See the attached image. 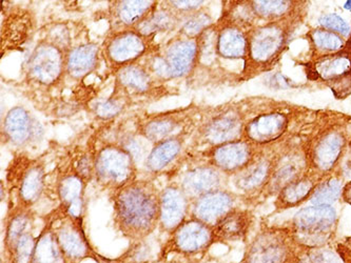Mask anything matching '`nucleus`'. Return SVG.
I'll use <instances>...</instances> for the list:
<instances>
[{"instance_id":"473e14b6","label":"nucleus","mask_w":351,"mask_h":263,"mask_svg":"<svg viewBox=\"0 0 351 263\" xmlns=\"http://www.w3.org/2000/svg\"><path fill=\"white\" fill-rule=\"evenodd\" d=\"M64 255L54 231L48 227L36 240L31 263H62Z\"/></svg>"},{"instance_id":"ddd939ff","label":"nucleus","mask_w":351,"mask_h":263,"mask_svg":"<svg viewBox=\"0 0 351 263\" xmlns=\"http://www.w3.org/2000/svg\"><path fill=\"white\" fill-rule=\"evenodd\" d=\"M195 125L153 145L143 166L146 172L151 175H158L170 170L190 147Z\"/></svg>"},{"instance_id":"6e6552de","label":"nucleus","mask_w":351,"mask_h":263,"mask_svg":"<svg viewBox=\"0 0 351 263\" xmlns=\"http://www.w3.org/2000/svg\"><path fill=\"white\" fill-rule=\"evenodd\" d=\"M113 77L114 84L112 95L125 98L132 102L133 105L145 100L156 101L164 94L168 93L165 84L153 77L142 62L119 68L113 73Z\"/></svg>"},{"instance_id":"f704fd0d","label":"nucleus","mask_w":351,"mask_h":263,"mask_svg":"<svg viewBox=\"0 0 351 263\" xmlns=\"http://www.w3.org/2000/svg\"><path fill=\"white\" fill-rule=\"evenodd\" d=\"M133 103L119 96L110 95L107 98H98L89 103L92 115L101 121H111L123 115Z\"/></svg>"},{"instance_id":"cd10ccee","label":"nucleus","mask_w":351,"mask_h":263,"mask_svg":"<svg viewBox=\"0 0 351 263\" xmlns=\"http://www.w3.org/2000/svg\"><path fill=\"white\" fill-rule=\"evenodd\" d=\"M272 170L274 168L267 159H254L244 170L235 175V186L247 193L256 191L258 188L268 184Z\"/></svg>"},{"instance_id":"72a5a7b5","label":"nucleus","mask_w":351,"mask_h":263,"mask_svg":"<svg viewBox=\"0 0 351 263\" xmlns=\"http://www.w3.org/2000/svg\"><path fill=\"white\" fill-rule=\"evenodd\" d=\"M315 73L317 77L323 78L328 82L342 77L351 73L350 55L337 53L322 57L315 62Z\"/></svg>"},{"instance_id":"a878e982","label":"nucleus","mask_w":351,"mask_h":263,"mask_svg":"<svg viewBox=\"0 0 351 263\" xmlns=\"http://www.w3.org/2000/svg\"><path fill=\"white\" fill-rule=\"evenodd\" d=\"M344 145L345 138L340 132H328L323 135L313 149V162L315 168L324 173L330 171L339 162Z\"/></svg>"},{"instance_id":"f03ea898","label":"nucleus","mask_w":351,"mask_h":263,"mask_svg":"<svg viewBox=\"0 0 351 263\" xmlns=\"http://www.w3.org/2000/svg\"><path fill=\"white\" fill-rule=\"evenodd\" d=\"M142 64L162 84L189 78L199 66V40L174 35L144 58Z\"/></svg>"},{"instance_id":"0eeeda50","label":"nucleus","mask_w":351,"mask_h":263,"mask_svg":"<svg viewBox=\"0 0 351 263\" xmlns=\"http://www.w3.org/2000/svg\"><path fill=\"white\" fill-rule=\"evenodd\" d=\"M337 212L331 205H313L298 212L292 229L293 239L311 249L323 247L333 234Z\"/></svg>"},{"instance_id":"6ab92c4d","label":"nucleus","mask_w":351,"mask_h":263,"mask_svg":"<svg viewBox=\"0 0 351 263\" xmlns=\"http://www.w3.org/2000/svg\"><path fill=\"white\" fill-rule=\"evenodd\" d=\"M101 58V46L92 41L73 45L66 53V77L82 82L98 68Z\"/></svg>"},{"instance_id":"c03bdc74","label":"nucleus","mask_w":351,"mask_h":263,"mask_svg":"<svg viewBox=\"0 0 351 263\" xmlns=\"http://www.w3.org/2000/svg\"><path fill=\"white\" fill-rule=\"evenodd\" d=\"M319 23L325 29L338 32L339 34L343 35V36H347L350 33V27H349L348 23L337 14L325 15L319 19Z\"/></svg>"},{"instance_id":"c9c22d12","label":"nucleus","mask_w":351,"mask_h":263,"mask_svg":"<svg viewBox=\"0 0 351 263\" xmlns=\"http://www.w3.org/2000/svg\"><path fill=\"white\" fill-rule=\"evenodd\" d=\"M213 17L208 13L207 9L195 12L189 16L184 17L176 35L182 38L197 39L210 27H213Z\"/></svg>"},{"instance_id":"8fccbe9b","label":"nucleus","mask_w":351,"mask_h":263,"mask_svg":"<svg viewBox=\"0 0 351 263\" xmlns=\"http://www.w3.org/2000/svg\"><path fill=\"white\" fill-rule=\"evenodd\" d=\"M345 9H347V10L351 9V1H347V3H345Z\"/></svg>"},{"instance_id":"423d86ee","label":"nucleus","mask_w":351,"mask_h":263,"mask_svg":"<svg viewBox=\"0 0 351 263\" xmlns=\"http://www.w3.org/2000/svg\"><path fill=\"white\" fill-rule=\"evenodd\" d=\"M66 51L39 39L25 62L27 82L40 88H52L66 77Z\"/></svg>"},{"instance_id":"39448f33","label":"nucleus","mask_w":351,"mask_h":263,"mask_svg":"<svg viewBox=\"0 0 351 263\" xmlns=\"http://www.w3.org/2000/svg\"><path fill=\"white\" fill-rule=\"evenodd\" d=\"M199 112L201 108L192 103L169 111L142 114L135 117L133 131L154 145L195 125V119L201 114Z\"/></svg>"},{"instance_id":"c756f323","label":"nucleus","mask_w":351,"mask_h":263,"mask_svg":"<svg viewBox=\"0 0 351 263\" xmlns=\"http://www.w3.org/2000/svg\"><path fill=\"white\" fill-rule=\"evenodd\" d=\"M304 160L300 155H290L282 159L272 170L268 181V188L271 193H280L284 188L299 179L303 170Z\"/></svg>"},{"instance_id":"7ed1b4c3","label":"nucleus","mask_w":351,"mask_h":263,"mask_svg":"<svg viewBox=\"0 0 351 263\" xmlns=\"http://www.w3.org/2000/svg\"><path fill=\"white\" fill-rule=\"evenodd\" d=\"M101 46V58L112 74L123 66L142 62L160 49L156 38L145 36L135 29L110 31Z\"/></svg>"},{"instance_id":"9b49d317","label":"nucleus","mask_w":351,"mask_h":263,"mask_svg":"<svg viewBox=\"0 0 351 263\" xmlns=\"http://www.w3.org/2000/svg\"><path fill=\"white\" fill-rule=\"evenodd\" d=\"M36 21L30 10L23 7L5 8L1 21V56L21 51L33 38Z\"/></svg>"},{"instance_id":"a19ab883","label":"nucleus","mask_w":351,"mask_h":263,"mask_svg":"<svg viewBox=\"0 0 351 263\" xmlns=\"http://www.w3.org/2000/svg\"><path fill=\"white\" fill-rule=\"evenodd\" d=\"M254 14L263 18L274 19L282 17L287 13L291 3L290 1H278V0H264V1H252L251 3Z\"/></svg>"},{"instance_id":"393cba45","label":"nucleus","mask_w":351,"mask_h":263,"mask_svg":"<svg viewBox=\"0 0 351 263\" xmlns=\"http://www.w3.org/2000/svg\"><path fill=\"white\" fill-rule=\"evenodd\" d=\"M62 252L70 258L78 259L87 255L89 251L85 235L82 233L80 221H74L66 216L56 229H53Z\"/></svg>"},{"instance_id":"9d476101","label":"nucleus","mask_w":351,"mask_h":263,"mask_svg":"<svg viewBox=\"0 0 351 263\" xmlns=\"http://www.w3.org/2000/svg\"><path fill=\"white\" fill-rule=\"evenodd\" d=\"M3 141L12 148H27L41 140L44 129L23 105H15L5 114L1 125Z\"/></svg>"},{"instance_id":"1a4fd4ad","label":"nucleus","mask_w":351,"mask_h":263,"mask_svg":"<svg viewBox=\"0 0 351 263\" xmlns=\"http://www.w3.org/2000/svg\"><path fill=\"white\" fill-rule=\"evenodd\" d=\"M245 125L242 117L235 110L228 109L210 114L202 119L194 129L190 145L213 148L223 143L241 140Z\"/></svg>"},{"instance_id":"e433bc0d","label":"nucleus","mask_w":351,"mask_h":263,"mask_svg":"<svg viewBox=\"0 0 351 263\" xmlns=\"http://www.w3.org/2000/svg\"><path fill=\"white\" fill-rule=\"evenodd\" d=\"M31 223H32V216L27 208L23 207V209L12 214L5 227V245L12 252L19 239L25 234L30 233L29 229H30Z\"/></svg>"},{"instance_id":"a18cd8bd","label":"nucleus","mask_w":351,"mask_h":263,"mask_svg":"<svg viewBox=\"0 0 351 263\" xmlns=\"http://www.w3.org/2000/svg\"><path fill=\"white\" fill-rule=\"evenodd\" d=\"M307 253L313 263H343L342 259L333 251L324 247L311 249Z\"/></svg>"},{"instance_id":"f257e3e1","label":"nucleus","mask_w":351,"mask_h":263,"mask_svg":"<svg viewBox=\"0 0 351 263\" xmlns=\"http://www.w3.org/2000/svg\"><path fill=\"white\" fill-rule=\"evenodd\" d=\"M117 229L123 236L142 240L160 225V191L152 179H136L113 192Z\"/></svg>"},{"instance_id":"49530a36","label":"nucleus","mask_w":351,"mask_h":263,"mask_svg":"<svg viewBox=\"0 0 351 263\" xmlns=\"http://www.w3.org/2000/svg\"><path fill=\"white\" fill-rule=\"evenodd\" d=\"M329 86L332 90L335 97L340 98V99L346 98L351 94V73L342 76V77L331 80L329 82Z\"/></svg>"},{"instance_id":"4c0bfd02","label":"nucleus","mask_w":351,"mask_h":263,"mask_svg":"<svg viewBox=\"0 0 351 263\" xmlns=\"http://www.w3.org/2000/svg\"><path fill=\"white\" fill-rule=\"evenodd\" d=\"M342 184L339 178H329L317 184L311 197L313 205H331L342 195Z\"/></svg>"},{"instance_id":"2f4dec72","label":"nucleus","mask_w":351,"mask_h":263,"mask_svg":"<svg viewBox=\"0 0 351 263\" xmlns=\"http://www.w3.org/2000/svg\"><path fill=\"white\" fill-rule=\"evenodd\" d=\"M88 182L82 179L70 164L68 172L60 175L58 180V195L64 209L75 202L82 201Z\"/></svg>"},{"instance_id":"c85d7f7f","label":"nucleus","mask_w":351,"mask_h":263,"mask_svg":"<svg viewBox=\"0 0 351 263\" xmlns=\"http://www.w3.org/2000/svg\"><path fill=\"white\" fill-rule=\"evenodd\" d=\"M249 225L248 212L233 209L213 227L215 238L223 241L240 240L246 236Z\"/></svg>"},{"instance_id":"58836bf2","label":"nucleus","mask_w":351,"mask_h":263,"mask_svg":"<svg viewBox=\"0 0 351 263\" xmlns=\"http://www.w3.org/2000/svg\"><path fill=\"white\" fill-rule=\"evenodd\" d=\"M315 50L327 55L337 54L344 48V40L337 33L315 30L311 34Z\"/></svg>"},{"instance_id":"7c9ffc66","label":"nucleus","mask_w":351,"mask_h":263,"mask_svg":"<svg viewBox=\"0 0 351 263\" xmlns=\"http://www.w3.org/2000/svg\"><path fill=\"white\" fill-rule=\"evenodd\" d=\"M317 186V179L315 177L303 176L299 178L295 181L288 184L278 193L276 207L278 209L297 207L298 204L311 197Z\"/></svg>"},{"instance_id":"f8f14e48","label":"nucleus","mask_w":351,"mask_h":263,"mask_svg":"<svg viewBox=\"0 0 351 263\" xmlns=\"http://www.w3.org/2000/svg\"><path fill=\"white\" fill-rule=\"evenodd\" d=\"M13 166H9L12 175L16 178L19 197L23 207L30 208L40 197L46 181V166L39 158L31 159L21 156L15 158ZM11 177V176H8Z\"/></svg>"},{"instance_id":"4468645a","label":"nucleus","mask_w":351,"mask_h":263,"mask_svg":"<svg viewBox=\"0 0 351 263\" xmlns=\"http://www.w3.org/2000/svg\"><path fill=\"white\" fill-rule=\"evenodd\" d=\"M291 261V245L287 234L278 229L261 233L250 247L245 263H289Z\"/></svg>"},{"instance_id":"aec40b11","label":"nucleus","mask_w":351,"mask_h":263,"mask_svg":"<svg viewBox=\"0 0 351 263\" xmlns=\"http://www.w3.org/2000/svg\"><path fill=\"white\" fill-rule=\"evenodd\" d=\"M215 240L213 227L195 218L185 221L172 231L171 245L185 254L202 252Z\"/></svg>"},{"instance_id":"dca6fc26","label":"nucleus","mask_w":351,"mask_h":263,"mask_svg":"<svg viewBox=\"0 0 351 263\" xmlns=\"http://www.w3.org/2000/svg\"><path fill=\"white\" fill-rule=\"evenodd\" d=\"M223 174L209 162L188 166L180 175L178 186L190 201L202 196L221 191L223 184Z\"/></svg>"},{"instance_id":"20e7f679","label":"nucleus","mask_w":351,"mask_h":263,"mask_svg":"<svg viewBox=\"0 0 351 263\" xmlns=\"http://www.w3.org/2000/svg\"><path fill=\"white\" fill-rule=\"evenodd\" d=\"M138 164L119 143L107 142L96 149L94 179L98 186L115 192L137 179Z\"/></svg>"},{"instance_id":"4be33fe9","label":"nucleus","mask_w":351,"mask_h":263,"mask_svg":"<svg viewBox=\"0 0 351 263\" xmlns=\"http://www.w3.org/2000/svg\"><path fill=\"white\" fill-rule=\"evenodd\" d=\"M192 202V218L213 227L223 216L232 211L234 196L221 190L202 196Z\"/></svg>"},{"instance_id":"5701e85b","label":"nucleus","mask_w":351,"mask_h":263,"mask_svg":"<svg viewBox=\"0 0 351 263\" xmlns=\"http://www.w3.org/2000/svg\"><path fill=\"white\" fill-rule=\"evenodd\" d=\"M217 55L223 60H240L247 56L248 40L241 27L231 21L217 25Z\"/></svg>"},{"instance_id":"412c9836","label":"nucleus","mask_w":351,"mask_h":263,"mask_svg":"<svg viewBox=\"0 0 351 263\" xmlns=\"http://www.w3.org/2000/svg\"><path fill=\"white\" fill-rule=\"evenodd\" d=\"M189 202L178 182L167 184L160 191V227L167 231H176L186 221Z\"/></svg>"},{"instance_id":"37998d69","label":"nucleus","mask_w":351,"mask_h":263,"mask_svg":"<svg viewBox=\"0 0 351 263\" xmlns=\"http://www.w3.org/2000/svg\"><path fill=\"white\" fill-rule=\"evenodd\" d=\"M165 5L169 8L172 12L180 16V18L189 16L195 12L201 11L205 9L206 1H193V0H166L164 1Z\"/></svg>"},{"instance_id":"a211bd4d","label":"nucleus","mask_w":351,"mask_h":263,"mask_svg":"<svg viewBox=\"0 0 351 263\" xmlns=\"http://www.w3.org/2000/svg\"><path fill=\"white\" fill-rule=\"evenodd\" d=\"M158 1H133L117 0L108 3L107 19L110 31L130 30L136 29L149 14L158 5Z\"/></svg>"},{"instance_id":"2eb2a0df","label":"nucleus","mask_w":351,"mask_h":263,"mask_svg":"<svg viewBox=\"0 0 351 263\" xmlns=\"http://www.w3.org/2000/svg\"><path fill=\"white\" fill-rule=\"evenodd\" d=\"M247 40L249 60L256 64H267L283 50L286 33L282 25L271 23L251 31Z\"/></svg>"},{"instance_id":"3c124183","label":"nucleus","mask_w":351,"mask_h":263,"mask_svg":"<svg viewBox=\"0 0 351 263\" xmlns=\"http://www.w3.org/2000/svg\"><path fill=\"white\" fill-rule=\"evenodd\" d=\"M350 156H349V162H350V164H351V145H350Z\"/></svg>"},{"instance_id":"b1692460","label":"nucleus","mask_w":351,"mask_h":263,"mask_svg":"<svg viewBox=\"0 0 351 263\" xmlns=\"http://www.w3.org/2000/svg\"><path fill=\"white\" fill-rule=\"evenodd\" d=\"M287 123V118L283 114H266L245 125V136L250 142H271L282 136Z\"/></svg>"},{"instance_id":"09e8293b","label":"nucleus","mask_w":351,"mask_h":263,"mask_svg":"<svg viewBox=\"0 0 351 263\" xmlns=\"http://www.w3.org/2000/svg\"><path fill=\"white\" fill-rule=\"evenodd\" d=\"M291 263H313V260H311V257L308 255V253H305V254L302 255V256L298 257V258L294 259Z\"/></svg>"},{"instance_id":"f3484780","label":"nucleus","mask_w":351,"mask_h":263,"mask_svg":"<svg viewBox=\"0 0 351 263\" xmlns=\"http://www.w3.org/2000/svg\"><path fill=\"white\" fill-rule=\"evenodd\" d=\"M204 156L223 174L237 175L254 160V148L249 141L237 140L209 148Z\"/></svg>"},{"instance_id":"ea45409f","label":"nucleus","mask_w":351,"mask_h":263,"mask_svg":"<svg viewBox=\"0 0 351 263\" xmlns=\"http://www.w3.org/2000/svg\"><path fill=\"white\" fill-rule=\"evenodd\" d=\"M117 142L119 143L123 149H125L132 155L137 164L141 162L144 166L147 157H148L151 151L149 150L147 143L151 145L150 142L138 136L134 131H133V133H121Z\"/></svg>"},{"instance_id":"de8ad7c7","label":"nucleus","mask_w":351,"mask_h":263,"mask_svg":"<svg viewBox=\"0 0 351 263\" xmlns=\"http://www.w3.org/2000/svg\"><path fill=\"white\" fill-rule=\"evenodd\" d=\"M342 197L345 202L351 205V181H349L343 188Z\"/></svg>"},{"instance_id":"bb28decb","label":"nucleus","mask_w":351,"mask_h":263,"mask_svg":"<svg viewBox=\"0 0 351 263\" xmlns=\"http://www.w3.org/2000/svg\"><path fill=\"white\" fill-rule=\"evenodd\" d=\"M182 18L180 16L169 8H167L164 1H158V5L135 30L142 33L145 36L156 38L158 35L165 33H176Z\"/></svg>"},{"instance_id":"79ce46f5","label":"nucleus","mask_w":351,"mask_h":263,"mask_svg":"<svg viewBox=\"0 0 351 263\" xmlns=\"http://www.w3.org/2000/svg\"><path fill=\"white\" fill-rule=\"evenodd\" d=\"M36 241L33 238L30 233L25 234L19 239L14 247V259L16 263L32 262L33 254H34Z\"/></svg>"}]
</instances>
